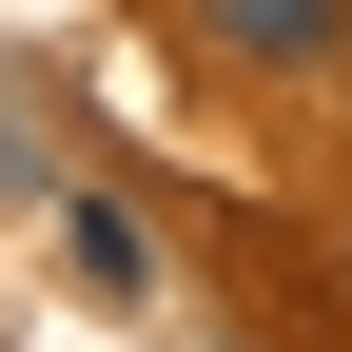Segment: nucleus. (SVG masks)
Instances as JSON below:
<instances>
[{
  "instance_id": "1",
  "label": "nucleus",
  "mask_w": 352,
  "mask_h": 352,
  "mask_svg": "<svg viewBox=\"0 0 352 352\" xmlns=\"http://www.w3.org/2000/svg\"><path fill=\"white\" fill-rule=\"evenodd\" d=\"M196 20L235 39V59H294V78H314L333 39H352V0H196Z\"/></svg>"
}]
</instances>
